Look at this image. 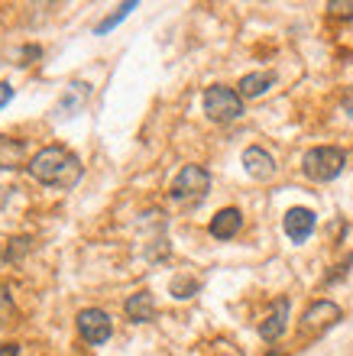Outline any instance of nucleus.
Returning a JSON list of instances; mask_svg holds the SVG:
<instances>
[{
    "label": "nucleus",
    "instance_id": "nucleus-17",
    "mask_svg": "<svg viewBox=\"0 0 353 356\" xmlns=\"http://www.w3.org/2000/svg\"><path fill=\"white\" fill-rule=\"evenodd\" d=\"M327 10H331L334 17H347V19H350L353 17V0H347V3H337V0H334V3H327Z\"/></svg>",
    "mask_w": 353,
    "mask_h": 356
},
{
    "label": "nucleus",
    "instance_id": "nucleus-1",
    "mask_svg": "<svg viewBox=\"0 0 353 356\" xmlns=\"http://www.w3.org/2000/svg\"><path fill=\"white\" fill-rule=\"evenodd\" d=\"M29 175L42 181V185L74 188L78 178H81V162H78L74 152L62 149V146H42L29 159Z\"/></svg>",
    "mask_w": 353,
    "mask_h": 356
},
{
    "label": "nucleus",
    "instance_id": "nucleus-9",
    "mask_svg": "<svg viewBox=\"0 0 353 356\" xmlns=\"http://www.w3.org/2000/svg\"><path fill=\"white\" fill-rule=\"evenodd\" d=\"M29 146L23 140H13V136H0V169H29Z\"/></svg>",
    "mask_w": 353,
    "mask_h": 356
},
{
    "label": "nucleus",
    "instance_id": "nucleus-8",
    "mask_svg": "<svg viewBox=\"0 0 353 356\" xmlns=\"http://www.w3.org/2000/svg\"><path fill=\"white\" fill-rule=\"evenodd\" d=\"M243 169L256 181H269L276 175V159L266 149H260V146H250V149H243Z\"/></svg>",
    "mask_w": 353,
    "mask_h": 356
},
{
    "label": "nucleus",
    "instance_id": "nucleus-16",
    "mask_svg": "<svg viewBox=\"0 0 353 356\" xmlns=\"http://www.w3.org/2000/svg\"><path fill=\"white\" fill-rule=\"evenodd\" d=\"M13 318V301H10V291L0 285V321Z\"/></svg>",
    "mask_w": 353,
    "mask_h": 356
},
{
    "label": "nucleus",
    "instance_id": "nucleus-14",
    "mask_svg": "<svg viewBox=\"0 0 353 356\" xmlns=\"http://www.w3.org/2000/svg\"><path fill=\"white\" fill-rule=\"evenodd\" d=\"M133 10H136V3H120V7L113 10L111 17H104L101 23H97V26H94V33H97V36H104V33H107V29H113V26H117V23H120L123 17H130Z\"/></svg>",
    "mask_w": 353,
    "mask_h": 356
},
{
    "label": "nucleus",
    "instance_id": "nucleus-20",
    "mask_svg": "<svg viewBox=\"0 0 353 356\" xmlns=\"http://www.w3.org/2000/svg\"><path fill=\"white\" fill-rule=\"evenodd\" d=\"M344 111H347V117L353 120V91H347V97H344Z\"/></svg>",
    "mask_w": 353,
    "mask_h": 356
},
{
    "label": "nucleus",
    "instance_id": "nucleus-11",
    "mask_svg": "<svg viewBox=\"0 0 353 356\" xmlns=\"http://www.w3.org/2000/svg\"><path fill=\"white\" fill-rule=\"evenodd\" d=\"M240 227H243L240 211H237V207H223V211H217L211 220V236L214 240H230V236H237Z\"/></svg>",
    "mask_w": 353,
    "mask_h": 356
},
{
    "label": "nucleus",
    "instance_id": "nucleus-4",
    "mask_svg": "<svg viewBox=\"0 0 353 356\" xmlns=\"http://www.w3.org/2000/svg\"><path fill=\"white\" fill-rule=\"evenodd\" d=\"M205 113L214 123H230L243 113V97L233 88L214 85L205 91Z\"/></svg>",
    "mask_w": 353,
    "mask_h": 356
},
{
    "label": "nucleus",
    "instance_id": "nucleus-15",
    "mask_svg": "<svg viewBox=\"0 0 353 356\" xmlns=\"http://www.w3.org/2000/svg\"><path fill=\"white\" fill-rule=\"evenodd\" d=\"M198 289H201V282L191 279V275H178V279H172V295H175V298H191Z\"/></svg>",
    "mask_w": 353,
    "mask_h": 356
},
{
    "label": "nucleus",
    "instance_id": "nucleus-3",
    "mask_svg": "<svg viewBox=\"0 0 353 356\" xmlns=\"http://www.w3.org/2000/svg\"><path fill=\"white\" fill-rule=\"evenodd\" d=\"M207 191H211V175L201 165H185L172 178V188H168L172 201H182V204H198Z\"/></svg>",
    "mask_w": 353,
    "mask_h": 356
},
{
    "label": "nucleus",
    "instance_id": "nucleus-12",
    "mask_svg": "<svg viewBox=\"0 0 353 356\" xmlns=\"http://www.w3.org/2000/svg\"><path fill=\"white\" fill-rule=\"evenodd\" d=\"M123 311H127V318L136 321V324H149V321L156 318V298H152V291H136V295H130L127 305H123Z\"/></svg>",
    "mask_w": 353,
    "mask_h": 356
},
{
    "label": "nucleus",
    "instance_id": "nucleus-6",
    "mask_svg": "<svg viewBox=\"0 0 353 356\" xmlns=\"http://www.w3.org/2000/svg\"><path fill=\"white\" fill-rule=\"evenodd\" d=\"M337 321H340V308H337L334 301L321 298L305 308V314H301V330H305V334H321V330L334 327Z\"/></svg>",
    "mask_w": 353,
    "mask_h": 356
},
{
    "label": "nucleus",
    "instance_id": "nucleus-19",
    "mask_svg": "<svg viewBox=\"0 0 353 356\" xmlns=\"http://www.w3.org/2000/svg\"><path fill=\"white\" fill-rule=\"evenodd\" d=\"M0 356H19L17 343H0Z\"/></svg>",
    "mask_w": 353,
    "mask_h": 356
},
{
    "label": "nucleus",
    "instance_id": "nucleus-5",
    "mask_svg": "<svg viewBox=\"0 0 353 356\" xmlns=\"http://www.w3.org/2000/svg\"><path fill=\"white\" fill-rule=\"evenodd\" d=\"M78 334H81L91 347H101V343H107L113 334V324H111V314L101 308H84L81 314H78Z\"/></svg>",
    "mask_w": 353,
    "mask_h": 356
},
{
    "label": "nucleus",
    "instance_id": "nucleus-21",
    "mask_svg": "<svg viewBox=\"0 0 353 356\" xmlns=\"http://www.w3.org/2000/svg\"><path fill=\"white\" fill-rule=\"evenodd\" d=\"M0 259H3V250H0Z\"/></svg>",
    "mask_w": 353,
    "mask_h": 356
},
{
    "label": "nucleus",
    "instance_id": "nucleus-10",
    "mask_svg": "<svg viewBox=\"0 0 353 356\" xmlns=\"http://www.w3.org/2000/svg\"><path fill=\"white\" fill-rule=\"evenodd\" d=\"M288 327V298H276V305H272V311L266 314V321L260 324V337L262 340H279L282 334H285Z\"/></svg>",
    "mask_w": 353,
    "mask_h": 356
},
{
    "label": "nucleus",
    "instance_id": "nucleus-18",
    "mask_svg": "<svg viewBox=\"0 0 353 356\" xmlns=\"http://www.w3.org/2000/svg\"><path fill=\"white\" fill-rule=\"evenodd\" d=\"M10 97H13V88H10L7 81H3V85H0V111H3V107L10 104Z\"/></svg>",
    "mask_w": 353,
    "mask_h": 356
},
{
    "label": "nucleus",
    "instance_id": "nucleus-7",
    "mask_svg": "<svg viewBox=\"0 0 353 356\" xmlns=\"http://www.w3.org/2000/svg\"><path fill=\"white\" fill-rule=\"evenodd\" d=\"M282 227H285V236L292 243H305L308 236L315 234V214L308 207H288Z\"/></svg>",
    "mask_w": 353,
    "mask_h": 356
},
{
    "label": "nucleus",
    "instance_id": "nucleus-13",
    "mask_svg": "<svg viewBox=\"0 0 353 356\" xmlns=\"http://www.w3.org/2000/svg\"><path fill=\"white\" fill-rule=\"evenodd\" d=\"M272 81H276V75H272V72H253V75H243L240 78L237 94H240V97H260V94H266L272 88Z\"/></svg>",
    "mask_w": 353,
    "mask_h": 356
},
{
    "label": "nucleus",
    "instance_id": "nucleus-2",
    "mask_svg": "<svg viewBox=\"0 0 353 356\" xmlns=\"http://www.w3.org/2000/svg\"><path fill=\"white\" fill-rule=\"evenodd\" d=\"M344 165H347V156L337 146H315L301 159V169H305V175L311 181H331V178H337L344 172Z\"/></svg>",
    "mask_w": 353,
    "mask_h": 356
}]
</instances>
